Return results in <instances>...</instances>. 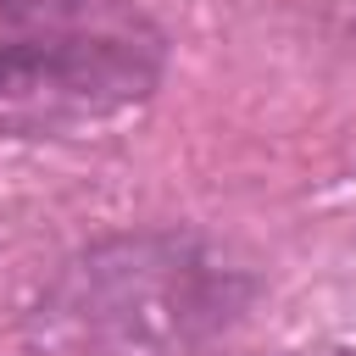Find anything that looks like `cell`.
I'll return each instance as SVG.
<instances>
[{
	"label": "cell",
	"instance_id": "obj_1",
	"mask_svg": "<svg viewBox=\"0 0 356 356\" xmlns=\"http://www.w3.org/2000/svg\"><path fill=\"white\" fill-rule=\"evenodd\" d=\"M167 33L134 0H0V139H72L139 111Z\"/></svg>",
	"mask_w": 356,
	"mask_h": 356
},
{
	"label": "cell",
	"instance_id": "obj_2",
	"mask_svg": "<svg viewBox=\"0 0 356 356\" xmlns=\"http://www.w3.org/2000/svg\"><path fill=\"white\" fill-rule=\"evenodd\" d=\"M234 306V273L184 239H111L67 267L50 317L95 356H167Z\"/></svg>",
	"mask_w": 356,
	"mask_h": 356
}]
</instances>
